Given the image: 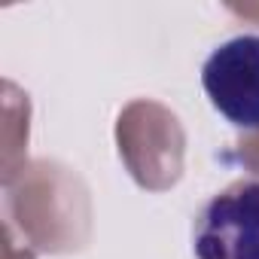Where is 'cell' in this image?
Returning <instances> with one entry per match:
<instances>
[{"label": "cell", "mask_w": 259, "mask_h": 259, "mask_svg": "<svg viewBox=\"0 0 259 259\" xmlns=\"http://www.w3.org/2000/svg\"><path fill=\"white\" fill-rule=\"evenodd\" d=\"M195 259H259V177L217 192L192 229Z\"/></svg>", "instance_id": "1"}, {"label": "cell", "mask_w": 259, "mask_h": 259, "mask_svg": "<svg viewBox=\"0 0 259 259\" xmlns=\"http://www.w3.org/2000/svg\"><path fill=\"white\" fill-rule=\"evenodd\" d=\"M201 85L223 119L259 132V34L223 40L201 67Z\"/></svg>", "instance_id": "2"}]
</instances>
